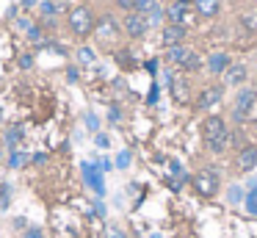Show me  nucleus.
I'll return each instance as SVG.
<instances>
[{"instance_id": "obj_15", "label": "nucleus", "mask_w": 257, "mask_h": 238, "mask_svg": "<svg viewBox=\"0 0 257 238\" xmlns=\"http://www.w3.org/2000/svg\"><path fill=\"white\" fill-rule=\"evenodd\" d=\"M194 9L199 17H216L221 11V0H194Z\"/></svg>"}, {"instance_id": "obj_23", "label": "nucleus", "mask_w": 257, "mask_h": 238, "mask_svg": "<svg viewBox=\"0 0 257 238\" xmlns=\"http://www.w3.org/2000/svg\"><path fill=\"white\" fill-rule=\"evenodd\" d=\"M23 238H45V230H42V227H25Z\"/></svg>"}, {"instance_id": "obj_29", "label": "nucleus", "mask_w": 257, "mask_h": 238, "mask_svg": "<svg viewBox=\"0 0 257 238\" xmlns=\"http://www.w3.org/2000/svg\"><path fill=\"white\" fill-rule=\"evenodd\" d=\"M86 125H89L91 130H97V116H94V114H89V116H86Z\"/></svg>"}, {"instance_id": "obj_4", "label": "nucleus", "mask_w": 257, "mask_h": 238, "mask_svg": "<svg viewBox=\"0 0 257 238\" xmlns=\"http://www.w3.org/2000/svg\"><path fill=\"white\" fill-rule=\"evenodd\" d=\"M257 105V92L249 86H243L238 94H235V103H232V119L235 122H246L251 116V111H254Z\"/></svg>"}, {"instance_id": "obj_17", "label": "nucleus", "mask_w": 257, "mask_h": 238, "mask_svg": "<svg viewBox=\"0 0 257 238\" xmlns=\"http://www.w3.org/2000/svg\"><path fill=\"white\" fill-rule=\"evenodd\" d=\"M158 9H161L158 0H136V6H133V11H139V14H144V17H150L152 11H158Z\"/></svg>"}, {"instance_id": "obj_30", "label": "nucleus", "mask_w": 257, "mask_h": 238, "mask_svg": "<svg viewBox=\"0 0 257 238\" xmlns=\"http://www.w3.org/2000/svg\"><path fill=\"white\" fill-rule=\"evenodd\" d=\"M229 202H240V191H238V188H232V191H229Z\"/></svg>"}, {"instance_id": "obj_12", "label": "nucleus", "mask_w": 257, "mask_h": 238, "mask_svg": "<svg viewBox=\"0 0 257 238\" xmlns=\"http://www.w3.org/2000/svg\"><path fill=\"white\" fill-rule=\"evenodd\" d=\"M243 81H246V66L243 64H229L227 69H224V83H227V86H240Z\"/></svg>"}, {"instance_id": "obj_1", "label": "nucleus", "mask_w": 257, "mask_h": 238, "mask_svg": "<svg viewBox=\"0 0 257 238\" xmlns=\"http://www.w3.org/2000/svg\"><path fill=\"white\" fill-rule=\"evenodd\" d=\"M202 136H205V144L213 149V152H224L227 149V141H229V130H227V122L221 116L210 114L202 125Z\"/></svg>"}, {"instance_id": "obj_21", "label": "nucleus", "mask_w": 257, "mask_h": 238, "mask_svg": "<svg viewBox=\"0 0 257 238\" xmlns=\"http://www.w3.org/2000/svg\"><path fill=\"white\" fill-rule=\"evenodd\" d=\"M243 28L246 31H257V11H249V14H243Z\"/></svg>"}, {"instance_id": "obj_7", "label": "nucleus", "mask_w": 257, "mask_h": 238, "mask_svg": "<svg viewBox=\"0 0 257 238\" xmlns=\"http://www.w3.org/2000/svg\"><path fill=\"white\" fill-rule=\"evenodd\" d=\"M185 36H188V28H183V25H163V31H161V42H163V47H177V44H183L185 42Z\"/></svg>"}, {"instance_id": "obj_31", "label": "nucleus", "mask_w": 257, "mask_h": 238, "mask_svg": "<svg viewBox=\"0 0 257 238\" xmlns=\"http://www.w3.org/2000/svg\"><path fill=\"white\" fill-rule=\"evenodd\" d=\"M31 161H34V164H45V161H47V155H45V152H36Z\"/></svg>"}, {"instance_id": "obj_26", "label": "nucleus", "mask_w": 257, "mask_h": 238, "mask_svg": "<svg viewBox=\"0 0 257 238\" xmlns=\"http://www.w3.org/2000/svg\"><path fill=\"white\" fill-rule=\"evenodd\" d=\"M116 166H119V169H124V166H130V152H119V158H116Z\"/></svg>"}, {"instance_id": "obj_33", "label": "nucleus", "mask_w": 257, "mask_h": 238, "mask_svg": "<svg viewBox=\"0 0 257 238\" xmlns=\"http://www.w3.org/2000/svg\"><path fill=\"white\" fill-rule=\"evenodd\" d=\"M177 3H194V0H177Z\"/></svg>"}, {"instance_id": "obj_5", "label": "nucleus", "mask_w": 257, "mask_h": 238, "mask_svg": "<svg viewBox=\"0 0 257 238\" xmlns=\"http://www.w3.org/2000/svg\"><path fill=\"white\" fill-rule=\"evenodd\" d=\"M191 183H194V188L199 191V197H205V199L216 197L218 188H221V177H218V172H213V169L196 172V175L191 177Z\"/></svg>"}, {"instance_id": "obj_14", "label": "nucleus", "mask_w": 257, "mask_h": 238, "mask_svg": "<svg viewBox=\"0 0 257 238\" xmlns=\"http://www.w3.org/2000/svg\"><path fill=\"white\" fill-rule=\"evenodd\" d=\"M83 175H86V183H89V186L94 188L97 194H102V191H105V186H102V175H100V169H97V166L83 164Z\"/></svg>"}, {"instance_id": "obj_19", "label": "nucleus", "mask_w": 257, "mask_h": 238, "mask_svg": "<svg viewBox=\"0 0 257 238\" xmlns=\"http://www.w3.org/2000/svg\"><path fill=\"white\" fill-rule=\"evenodd\" d=\"M28 152H20V149H12V158H9V166H12V169H20V166H25L28 164Z\"/></svg>"}, {"instance_id": "obj_9", "label": "nucleus", "mask_w": 257, "mask_h": 238, "mask_svg": "<svg viewBox=\"0 0 257 238\" xmlns=\"http://www.w3.org/2000/svg\"><path fill=\"white\" fill-rule=\"evenodd\" d=\"M166 17H169V22H172V25H188V20H191V9H188V3H177V0H174L172 6H169L166 9Z\"/></svg>"}, {"instance_id": "obj_25", "label": "nucleus", "mask_w": 257, "mask_h": 238, "mask_svg": "<svg viewBox=\"0 0 257 238\" xmlns=\"http://www.w3.org/2000/svg\"><path fill=\"white\" fill-rule=\"evenodd\" d=\"M20 66H23V69H31V66H34V55H20Z\"/></svg>"}, {"instance_id": "obj_27", "label": "nucleus", "mask_w": 257, "mask_h": 238, "mask_svg": "<svg viewBox=\"0 0 257 238\" xmlns=\"http://www.w3.org/2000/svg\"><path fill=\"white\" fill-rule=\"evenodd\" d=\"M113 3L119 6V9H124V11H133V6H136V0H113Z\"/></svg>"}, {"instance_id": "obj_8", "label": "nucleus", "mask_w": 257, "mask_h": 238, "mask_svg": "<svg viewBox=\"0 0 257 238\" xmlns=\"http://www.w3.org/2000/svg\"><path fill=\"white\" fill-rule=\"evenodd\" d=\"M221 94H224V89L221 86H205L199 92V100H196V108L199 111H210L213 105H218L221 103Z\"/></svg>"}, {"instance_id": "obj_22", "label": "nucleus", "mask_w": 257, "mask_h": 238, "mask_svg": "<svg viewBox=\"0 0 257 238\" xmlns=\"http://www.w3.org/2000/svg\"><path fill=\"white\" fill-rule=\"evenodd\" d=\"M78 58H80V64H94V50L80 47V50H78Z\"/></svg>"}, {"instance_id": "obj_16", "label": "nucleus", "mask_w": 257, "mask_h": 238, "mask_svg": "<svg viewBox=\"0 0 257 238\" xmlns=\"http://www.w3.org/2000/svg\"><path fill=\"white\" fill-rule=\"evenodd\" d=\"M227 66H229V55L227 53H213L210 58H207V69H210L213 75H224Z\"/></svg>"}, {"instance_id": "obj_10", "label": "nucleus", "mask_w": 257, "mask_h": 238, "mask_svg": "<svg viewBox=\"0 0 257 238\" xmlns=\"http://www.w3.org/2000/svg\"><path fill=\"white\" fill-rule=\"evenodd\" d=\"M257 166V147H243L235 155V169L238 172H251Z\"/></svg>"}, {"instance_id": "obj_13", "label": "nucleus", "mask_w": 257, "mask_h": 238, "mask_svg": "<svg viewBox=\"0 0 257 238\" xmlns=\"http://www.w3.org/2000/svg\"><path fill=\"white\" fill-rule=\"evenodd\" d=\"M188 94H191L188 81H185L183 75H180V77H172V97L177 100V103H188Z\"/></svg>"}, {"instance_id": "obj_24", "label": "nucleus", "mask_w": 257, "mask_h": 238, "mask_svg": "<svg viewBox=\"0 0 257 238\" xmlns=\"http://www.w3.org/2000/svg\"><path fill=\"white\" fill-rule=\"evenodd\" d=\"M28 39H31V42H42V28L34 25V28L28 31Z\"/></svg>"}, {"instance_id": "obj_32", "label": "nucleus", "mask_w": 257, "mask_h": 238, "mask_svg": "<svg viewBox=\"0 0 257 238\" xmlns=\"http://www.w3.org/2000/svg\"><path fill=\"white\" fill-rule=\"evenodd\" d=\"M36 3V0H23V6H34Z\"/></svg>"}, {"instance_id": "obj_28", "label": "nucleus", "mask_w": 257, "mask_h": 238, "mask_svg": "<svg viewBox=\"0 0 257 238\" xmlns=\"http://www.w3.org/2000/svg\"><path fill=\"white\" fill-rule=\"evenodd\" d=\"M108 144H111V141H108V136H102V133H97V147H108Z\"/></svg>"}, {"instance_id": "obj_20", "label": "nucleus", "mask_w": 257, "mask_h": 238, "mask_svg": "<svg viewBox=\"0 0 257 238\" xmlns=\"http://www.w3.org/2000/svg\"><path fill=\"white\" fill-rule=\"evenodd\" d=\"M246 210H249L251 216H257V183L251 186V191L246 194Z\"/></svg>"}, {"instance_id": "obj_6", "label": "nucleus", "mask_w": 257, "mask_h": 238, "mask_svg": "<svg viewBox=\"0 0 257 238\" xmlns=\"http://www.w3.org/2000/svg\"><path fill=\"white\" fill-rule=\"evenodd\" d=\"M122 28H124V33H127L130 39H141V36H147V31H150V22H147V17L139 14V11H127L124 20H122Z\"/></svg>"}, {"instance_id": "obj_2", "label": "nucleus", "mask_w": 257, "mask_h": 238, "mask_svg": "<svg viewBox=\"0 0 257 238\" xmlns=\"http://www.w3.org/2000/svg\"><path fill=\"white\" fill-rule=\"evenodd\" d=\"M67 25H69V31H72V36L86 39L89 33H94L97 17H94V11H91L89 6H75V9L67 14Z\"/></svg>"}, {"instance_id": "obj_11", "label": "nucleus", "mask_w": 257, "mask_h": 238, "mask_svg": "<svg viewBox=\"0 0 257 238\" xmlns=\"http://www.w3.org/2000/svg\"><path fill=\"white\" fill-rule=\"evenodd\" d=\"M97 36H100V42H108V39H113L119 33V25H116V20L113 17H102L100 22H97Z\"/></svg>"}, {"instance_id": "obj_3", "label": "nucleus", "mask_w": 257, "mask_h": 238, "mask_svg": "<svg viewBox=\"0 0 257 238\" xmlns=\"http://www.w3.org/2000/svg\"><path fill=\"white\" fill-rule=\"evenodd\" d=\"M166 61H169V64H174V66H180V69H185V72H194V69H199V66H202L199 53H196V50H191L188 44L169 47L166 50Z\"/></svg>"}, {"instance_id": "obj_18", "label": "nucleus", "mask_w": 257, "mask_h": 238, "mask_svg": "<svg viewBox=\"0 0 257 238\" xmlns=\"http://www.w3.org/2000/svg\"><path fill=\"white\" fill-rule=\"evenodd\" d=\"M20 138H23V127H20V125L9 127V133H6V144H9V147H12V149H17Z\"/></svg>"}]
</instances>
